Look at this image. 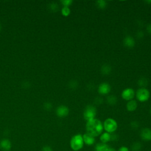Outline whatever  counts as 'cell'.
<instances>
[{"instance_id":"52a82bcc","label":"cell","mask_w":151,"mask_h":151,"mask_svg":"<svg viewBox=\"0 0 151 151\" xmlns=\"http://www.w3.org/2000/svg\"><path fill=\"white\" fill-rule=\"evenodd\" d=\"M140 136L144 141H151V129L148 128L142 129L140 132Z\"/></svg>"},{"instance_id":"1f68e13d","label":"cell","mask_w":151,"mask_h":151,"mask_svg":"<svg viewBox=\"0 0 151 151\" xmlns=\"http://www.w3.org/2000/svg\"><path fill=\"white\" fill-rule=\"evenodd\" d=\"M1 25L0 24V31H1Z\"/></svg>"},{"instance_id":"8fae6325","label":"cell","mask_w":151,"mask_h":151,"mask_svg":"<svg viewBox=\"0 0 151 151\" xmlns=\"http://www.w3.org/2000/svg\"><path fill=\"white\" fill-rule=\"evenodd\" d=\"M124 46L128 48H132L135 44V41L132 36H126L123 40Z\"/></svg>"},{"instance_id":"ba28073f","label":"cell","mask_w":151,"mask_h":151,"mask_svg":"<svg viewBox=\"0 0 151 151\" xmlns=\"http://www.w3.org/2000/svg\"><path fill=\"white\" fill-rule=\"evenodd\" d=\"M68 113L69 109L66 106L61 105L56 109V114L59 118H64L68 115Z\"/></svg>"},{"instance_id":"d6a6232c","label":"cell","mask_w":151,"mask_h":151,"mask_svg":"<svg viewBox=\"0 0 151 151\" xmlns=\"http://www.w3.org/2000/svg\"><path fill=\"white\" fill-rule=\"evenodd\" d=\"M150 115H151V108H150Z\"/></svg>"},{"instance_id":"484cf974","label":"cell","mask_w":151,"mask_h":151,"mask_svg":"<svg viewBox=\"0 0 151 151\" xmlns=\"http://www.w3.org/2000/svg\"><path fill=\"white\" fill-rule=\"evenodd\" d=\"M44 107L46 110H50L52 109V103H49V102L46 103L44 104Z\"/></svg>"},{"instance_id":"8992f818","label":"cell","mask_w":151,"mask_h":151,"mask_svg":"<svg viewBox=\"0 0 151 151\" xmlns=\"http://www.w3.org/2000/svg\"><path fill=\"white\" fill-rule=\"evenodd\" d=\"M135 96V92L132 88H126L122 92V97L128 101L133 100Z\"/></svg>"},{"instance_id":"5bb4252c","label":"cell","mask_w":151,"mask_h":151,"mask_svg":"<svg viewBox=\"0 0 151 151\" xmlns=\"http://www.w3.org/2000/svg\"><path fill=\"white\" fill-rule=\"evenodd\" d=\"M138 107V104L136 100H132L128 101L126 104V109L129 111H133L136 110Z\"/></svg>"},{"instance_id":"277c9868","label":"cell","mask_w":151,"mask_h":151,"mask_svg":"<svg viewBox=\"0 0 151 151\" xmlns=\"http://www.w3.org/2000/svg\"><path fill=\"white\" fill-rule=\"evenodd\" d=\"M97 114V110L95 106L92 105H88L85 109L83 113V117L87 122L90 120L94 119Z\"/></svg>"},{"instance_id":"44dd1931","label":"cell","mask_w":151,"mask_h":151,"mask_svg":"<svg viewBox=\"0 0 151 151\" xmlns=\"http://www.w3.org/2000/svg\"><path fill=\"white\" fill-rule=\"evenodd\" d=\"M147 80L145 78H141L138 81V85L141 87V88H144L145 86L147 85Z\"/></svg>"},{"instance_id":"cb8c5ba5","label":"cell","mask_w":151,"mask_h":151,"mask_svg":"<svg viewBox=\"0 0 151 151\" xmlns=\"http://www.w3.org/2000/svg\"><path fill=\"white\" fill-rule=\"evenodd\" d=\"M131 126L133 128V129H137L139 128V124L138 122L136 121H132L131 123Z\"/></svg>"},{"instance_id":"3957f363","label":"cell","mask_w":151,"mask_h":151,"mask_svg":"<svg viewBox=\"0 0 151 151\" xmlns=\"http://www.w3.org/2000/svg\"><path fill=\"white\" fill-rule=\"evenodd\" d=\"M103 129L106 131V132H107L109 133H113L115 132L116 131L118 125L117 122L112 118H107L106 119L103 123Z\"/></svg>"},{"instance_id":"6da1fadb","label":"cell","mask_w":151,"mask_h":151,"mask_svg":"<svg viewBox=\"0 0 151 151\" xmlns=\"http://www.w3.org/2000/svg\"><path fill=\"white\" fill-rule=\"evenodd\" d=\"M103 123L97 119H94L87 121L86 124V133L94 137L100 136L103 131Z\"/></svg>"},{"instance_id":"d6986e66","label":"cell","mask_w":151,"mask_h":151,"mask_svg":"<svg viewBox=\"0 0 151 151\" xmlns=\"http://www.w3.org/2000/svg\"><path fill=\"white\" fill-rule=\"evenodd\" d=\"M96 6L100 9H104L107 6V3L104 0H99L96 2Z\"/></svg>"},{"instance_id":"7a4b0ae2","label":"cell","mask_w":151,"mask_h":151,"mask_svg":"<svg viewBox=\"0 0 151 151\" xmlns=\"http://www.w3.org/2000/svg\"><path fill=\"white\" fill-rule=\"evenodd\" d=\"M83 135L76 134L73 136L70 140V146L73 151H79L84 146Z\"/></svg>"},{"instance_id":"4dcf8cb0","label":"cell","mask_w":151,"mask_h":151,"mask_svg":"<svg viewBox=\"0 0 151 151\" xmlns=\"http://www.w3.org/2000/svg\"><path fill=\"white\" fill-rule=\"evenodd\" d=\"M106 151H117V150L116 149H115L114 147H109L107 150Z\"/></svg>"},{"instance_id":"d4e9b609","label":"cell","mask_w":151,"mask_h":151,"mask_svg":"<svg viewBox=\"0 0 151 151\" xmlns=\"http://www.w3.org/2000/svg\"><path fill=\"white\" fill-rule=\"evenodd\" d=\"M78 83H77V82H76V81H74V80H73V81H72V82H70V87L71 88V89H76V88L77 87H78Z\"/></svg>"},{"instance_id":"603a6c76","label":"cell","mask_w":151,"mask_h":151,"mask_svg":"<svg viewBox=\"0 0 151 151\" xmlns=\"http://www.w3.org/2000/svg\"><path fill=\"white\" fill-rule=\"evenodd\" d=\"M50 8L51 10H52L53 11H57L59 9V6L58 5L56 4V3H52L50 5Z\"/></svg>"},{"instance_id":"5b68a950","label":"cell","mask_w":151,"mask_h":151,"mask_svg":"<svg viewBox=\"0 0 151 151\" xmlns=\"http://www.w3.org/2000/svg\"><path fill=\"white\" fill-rule=\"evenodd\" d=\"M137 99L140 102H145L149 100L150 97V92L146 88H140L136 93Z\"/></svg>"},{"instance_id":"836d02e7","label":"cell","mask_w":151,"mask_h":151,"mask_svg":"<svg viewBox=\"0 0 151 151\" xmlns=\"http://www.w3.org/2000/svg\"><path fill=\"white\" fill-rule=\"evenodd\" d=\"M150 151H151V150H150Z\"/></svg>"},{"instance_id":"2e32d148","label":"cell","mask_w":151,"mask_h":151,"mask_svg":"<svg viewBox=\"0 0 151 151\" xmlns=\"http://www.w3.org/2000/svg\"><path fill=\"white\" fill-rule=\"evenodd\" d=\"M111 71V67L108 64H104L103 66H102L101 68V72L104 75H107L110 73Z\"/></svg>"},{"instance_id":"9a60e30c","label":"cell","mask_w":151,"mask_h":151,"mask_svg":"<svg viewBox=\"0 0 151 151\" xmlns=\"http://www.w3.org/2000/svg\"><path fill=\"white\" fill-rule=\"evenodd\" d=\"M110 146L102 142L97 143L95 146V151H106Z\"/></svg>"},{"instance_id":"e0dca14e","label":"cell","mask_w":151,"mask_h":151,"mask_svg":"<svg viewBox=\"0 0 151 151\" xmlns=\"http://www.w3.org/2000/svg\"><path fill=\"white\" fill-rule=\"evenodd\" d=\"M117 97L113 95L109 96L107 98V102L110 105H115L117 103Z\"/></svg>"},{"instance_id":"7c38bea8","label":"cell","mask_w":151,"mask_h":151,"mask_svg":"<svg viewBox=\"0 0 151 151\" xmlns=\"http://www.w3.org/2000/svg\"><path fill=\"white\" fill-rule=\"evenodd\" d=\"M0 147H1V149L5 151H8L10 150L11 147V142L8 139H3L0 142Z\"/></svg>"},{"instance_id":"f546056e","label":"cell","mask_w":151,"mask_h":151,"mask_svg":"<svg viewBox=\"0 0 151 151\" xmlns=\"http://www.w3.org/2000/svg\"><path fill=\"white\" fill-rule=\"evenodd\" d=\"M147 32L150 34H151V24H149V25H147Z\"/></svg>"},{"instance_id":"7402d4cb","label":"cell","mask_w":151,"mask_h":151,"mask_svg":"<svg viewBox=\"0 0 151 151\" xmlns=\"http://www.w3.org/2000/svg\"><path fill=\"white\" fill-rule=\"evenodd\" d=\"M61 3L64 6V7H69V6H70L73 3V1L71 0H63V1H61Z\"/></svg>"},{"instance_id":"ffe728a7","label":"cell","mask_w":151,"mask_h":151,"mask_svg":"<svg viewBox=\"0 0 151 151\" xmlns=\"http://www.w3.org/2000/svg\"><path fill=\"white\" fill-rule=\"evenodd\" d=\"M71 13L70 9L69 7H64L61 10V14L64 17H68Z\"/></svg>"},{"instance_id":"83f0119b","label":"cell","mask_w":151,"mask_h":151,"mask_svg":"<svg viewBox=\"0 0 151 151\" xmlns=\"http://www.w3.org/2000/svg\"><path fill=\"white\" fill-rule=\"evenodd\" d=\"M118 139V136L116 134L111 133V141H116Z\"/></svg>"},{"instance_id":"4316f807","label":"cell","mask_w":151,"mask_h":151,"mask_svg":"<svg viewBox=\"0 0 151 151\" xmlns=\"http://www.w3.org/2000/svg\"><path fill=\"white\" fill-rule=\"evenodd\" d=\"M117 151H130V150L128 147L125 146H122L119 148Z\"/></svg>"},{"instance_id":"30bf717a","label":"cell","mask_w":151,"mask_h":151,"mask_svg":"<svg viewBox=\"0 0 151 151\" xmlns=\"http://www.w3.org/2000/svg\"><path fill=\"white\" fill-rule=\"evenodd\" d=\"M83 139L84 143L87 146H92L96 142L95 137L87 133H85L83 135Z\"/></svg>"},{"instance_id":"f1b7e54d","label":"cell","mask_w":151,"mask_h":151,"mask_svg":"<svg viewBox=\"0 0 151 151\" xmlns=\"http://www.w3.org/2000/svg\"><path fill=\"white\" fill-rule=\"evenodd\" d=\"M43 151H53L51 147L49 146H46L43 148Z\"/></svg>"},{"instance_id":"9c48e42d","label":"cell","mask_w":151,"mask_h":151,"mask_svg":"<svg viewBox=\"0 0 151 151\" xmlns=\"http://www.w3.org/2000/svg\"><path fill=\"white\" fill-rule=\"evenodd\" d=\"M111 90V87L110 85L107 83H101L98 87V92L99 94L102 95H107L110 93Z\"/></svg>"},{"instance_id":"ac0fdd59","label":"cell","mask_w":151,"mask_h":151,"mask_svg":"<svg viewBox=\"0 0 151 151\" xmlns=\"http://www.w3.org/2000/svg\"><path fill=\"white\" fill-rule=\"evenodd\" d=\"M142 149V145L140 142H136L133 143L131 146L132 151H140Z\"/></svg>"},{"instance_id":"4fadbf2b","label":"cell","mask_w":151,"mask_h":151,"mask_svg":"<svg viewBox=\"0 0 151 151\" xmlns=\"http://www.w3.org/2000/svg\"><path fill=\"white\" fill-rule=\"evenodd\" d=\"M100 142L107 144L108 142L111 141V134L107 132L102 133L100 135Z\"/></svg>"}]
</instances>
